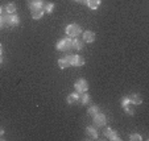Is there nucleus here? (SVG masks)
<instances>
[{
    "mask_svg": "<svg viewBox=\"0 0 149 141\" xmlns=\"http://www.w3.org/2000/svg\"><path fill=\"white\" fill-rule=\"evenodd\" d=\"M3 135H4V129H1V128H0V137H1Z\"/></svg>",
    "mask_w": 149,
    "mask_h": 141,
    "instance_id": "nucleus-25",
    "label": "nucleus"
},
{
    "mask_svg": "<svg viewBox=\"0 0 149 141\" xmlns=\"http://www.w3.org/2000/svg\"><path fill=\"white\" fill-rule=\"evenodd\" d=\"M74 1H78V3H79V0H74Z\"/></svg>",
    "mask_w": 149,
    "mask_h": 141,
    "instance_id": "nucleus-30",
    "label": "nucleus"
},
{
    "mask_svg": "<svg viewBox=\"0 0 149 141\" xmlns=\"http://www.w3.org/2000/svg\"><path fill=\"white\" fill-rule=\"evenodd\" d=\"M19 23H20V19L16 13L9 15V26H16L19 25Z\"/></svg>",
    "mask_w": 149,
    "mask_h": 141,
    "instance_id": "nucleus-12",
    "label": "nucleus"
},
{
    "mask_svg": "<svg viewBox=\"0 0 149 141\" xmlns=\"http://www.w3.org/2000/svg\"><path fill=\"white\" fill-rule=\"evenodd\" d=\"M94 123H95L96 125H104L106 123H107V117L103 115V113H100V112H98V113H95L94 115Z\"/></svg>",
    "mask_w": 149,
    "mask_h": 141,
    "instance_id": "nucleus-5",
    "label": "nucleus"
},
{
    "mask_svg": "<svg viewBox=\"0 0 149 141\" xmlns=\"http://www.w3.org/2000/svg\"><path fill=\"white\" fill-rule=\"evenodd\" d=\"M71 58H73V56H66L65 58L59 59L58 61L59 69H66V67H69V66H71Z\"/></svg>",
    "mask_w": 149,
    "mask_h": 141,
    "instance_id": "nucleus-6",
    "label": "nucleus"
},
{
    "mask_svg": "<svg viewBox=\"0 0 149 141\" xmlns=\"http://www.w3.org/2000/svg\"><path fill=\"white\" fill-rule=\"evenodd\" d=\"M74 86H75L77 92H79V94L87 92V90H88V83H87V81H86V79H78Z\"/></svg>",
    "mask_w": 149,
    "mask_h": 141,
    "instance_id": "nucleus-3",
    "label": "nucleus"
},
{
    "mask_svg": "<svg viewBox=\"0 0 149 141\" xmlns=\"http://www.w3.org/2000/svg\"><path fill=\"white\" fill-rule=\"evenodd\" d=\"M28 6H29V8L44 6V0H28Z\"/></svg>",
    "mask_w": 149,
    "mask_h": 141,
    "instance_id": "nucleus-16",
    "label": "nucleus"
},
{
    "mask_svg": "<svg viewBox=\"0 0 149 141\" xmlns=\"http://www.w3.org/2000/svg\"><path fill=\"white\" fill-rule=\"evenodd\" d=\"M123 108H124V111H125L128 115H133V113H135V110H133V107L131 106V103L128 106H125V107H123Z\"/></svg>",
    "mask_w": 149,
    "mask_h": 141,
    "instance_id": "nucleus-20",
    "label": "nucleus"
},
{
    "mask_svg": "<svg viewBox=\"0 0 149 141\" xmlns=\"http://www.w3.org/2000/svg\"><path fill=\"white\" fill-rule=\"evenodd\" d=\"M1 63H3V57L0 56V65H1Z\"/></svg>",
    "mask_w": 149,
    "mask_h": 141,
    "instance_id": "nucleus-28",
    "label": "nucleus"
},
{
    "mask_svg": "<svg viewBox=\"0 0 149 141\" xmlns=\"http://www.w3.org/2000/svg\"><path fill=\"white\" fill-rule=\"evenodd\" d=\"M6 12H7V13H9V15L15 13V12H16V4H15V3H9V4H7V7H6Z\"/></svg>",
    "mask_w": 149,
    "mask_h": 141,
    "instance_id": "nucleus-18",
    "label": "nucleus"
},
{
    "mask_svg": "<svg viewBox=\"0 0 149 141\" xmlns=\"http://www.w3.org/2000/svg\"><path fill=\"white\" fill-rule=\"evenodd\" d=\"M130 98H128V96H125V98H123L121 99V106H123V107H125V106H128L130 104Z\"/></svg>",
    "mask_w": 149,
    "mask_h": 141,
    "instance_id": "nucleus-23",
    "label": "nucleus"
},
{
    "mask_svg": "<svg viewBox=\"0 0 149 141\" xmlns=\"http://www.w3.org/2000/svg\"><path fill=\"white\" fill-rule=\"evenodd\" d=\"M79 3H82V4H86V3H87V0H79Z\"/></svg>",
    "mask_w": 149,
    "mask_h": 141,
    "instance_id": "nucleus-26",
    "label": "nucleus"
},
{
    "mask_svg": "<svg viewBox=\"0 0 149 141\" xmlns=\"http://www.w3.org/2000/svg\"><path fill=\"white\" fill-rule=\"evenodd\" d=\"M81 32H82L81 26L77 25V24H70V25L66 26V33H68L70 37H74V38L78 37L79 34H81Z\"/></svg>",
    "mask_w": 149,
    "mask_h": 141,
    "instance_id": "nucleus-2",
    "label": "nucleus"
},
{
    "mask_svg": "<svg viewBox=\"0 0 149 141\" xmlns=\"http://www.w3.org/2000/svg\"><path fill=\"white\" fill-rule=\"evenodd\" d=\"M4 13H6V9H4L3 7H0V16H3Z\"/></svg>",
    "mask_w": 149,
    "mask_h": 141,
    "instance_id": "nucleus-24",
    "label": "nucleus"
},
{
    "mask_svg": "<svg viewBox=\"0 0 149 141\" xmlns=\"http://www.w3.org/2000/svg\"><path fill=\"white\" fill-rule=\"evenodd\" d=\"M84 65V58L82 56H73L71 58V66H75V67H79V66Z\"/></svg>",
    "mask_w": 149,
    "mask_h": 141,
    "instance_id": "nucleus-8",
    "label": "nucleus"
},
{
    "mask_svg": "<svg viewBox=\"0 0 149 141\" xmlns=\"http://www.w3.org/2000/svg\"><path fill=\"white\" fill-rule=\"evenodd\" d=\"M103 133H104V136H106V137H108L110 140H113V141H119V140H120V137L118 136V133H116L113 129H111V128H106Z\"/></svg>",
    "mask_w": 149,
    "mask_h": 141,
    "instance_id": "nucleus-7",
    "label": "nucleus"
},
{
    "mask_svg": "<svg viewBox=\"0 0 149 141\" xmlns=\"http://www.w3.org/2000/svg\"><path fill=\"white\" fill-rule=\"evenodd\" d=\"M130 138H131L132 141H140L143 137H141V136L139 135V133H133V135H131V136H130Z\"/></svg>",
    "mask_w": 149,
    "mask_h": 141,
    "instance_id": "nucleus-22",
    "label": "nucleus"
},
{
    "mask_svg": "<svg viewBox=\"0 0 149 141\" xmlns=\"http://www.w3.org/2000/svg\"><path fill=\"white\" fill-rule=\"evenodd\" d=\"M0 28H1V16H0Z\"/></svg>",
    "mask_w": 149,
    "mask_h": 141,
    "instance_id": "nucleus-29",
    "label": "nucleus"
},
{
    "mask_svg": "<svg viewBox=\"0 0 149 141\" xmlns=\"http://www.w3.org/2000/svg\"><path fill=\"white\" fill-rule=\"evenodd\" d=\"M71 48H73V46H71L70 38H62V40H59L58 44H57V49H58L59 51H68V50H70Z\"/></svg>",
    "mask_w": 149,
    "mask_h": 141,
    "instance_id": "nucleus-1",
    "label": "nucleus"
},
{
    "mask_svg": "<svg viewBox=\"0 0 149 141\" xmlns=\"http://www.w3.org/2000/svg\"><path fill=\"white\" fill-rule=\"evenodd\" d=\"M1 53H3V46H1V44H0V56H1Z\"/></svg>",
    "mask_w": 149,
    "mask_h": 141,
    "instance_id": "nucleus-27",
    "label": "nucleus"
},
{
    "mask_svg": "<svg viewBox=\"0 0 149 141\" xmlns=\"http://www.w3.org/2000/svg\"><path fill=\"white\" fill-rule=\"evenodd\" d=\"M94 40H95V34H94V32L86 31L83 33V41H84V42L91 44V42H94Z\"/></svg>",
    "mask_w": 149,
    "mask_h": 141,
    "instance_id": "nucleus-9",
    "label": "nucleus"
},
{
    "mask_svg": "<svg viewBox=\"0 0 149 141\" xmlns=\"http://www.w3.org/2000/svg\"><path fill=\"white\" fill-rule=\"evenodd\" d=\"M54 7L56 6H54L53 3H46L45 7H44V11H45L46 13H52V12L54 11Z\"/></svg>",
    "mask_w": 149,
    "mask_h": 141,
    "instance_id": "nucleus-19",
    "label": "nucleus"
},
{
    "mask_svg": "<svg viewBox=\"0 0 149 141\" xmlns=\"http://www.w3.org/2000/svg\"><path fill=\"white\" fill-rule=\"evenodd\" d=\"M86 135H87L90 138H93V140L98 138V132H96V129H95V128H93V127H87V128H86Z\"/></svg>",
    "mask_w": 149,
    "mask_h": 141,
    "instance_id": "nucleus-11",
    "label": "nucleus"
},
{
    "mask_svg": "<svg viewBox=\"0 0 149 141\" xmlns=\"http://www.w3.org/2000/svg\"><path fill=\"white\" fill-rule=\"evenodd\" d=\"M71 46H73L75 50H81L82 48H83V42H82L79 38H74V40H71Z\"/></svg>",
    "mask_w": 149,
    "mask_h": 141,
    "instance_id": "nucleus-13",
    "label": "nucleus"
},
{
    "mask_svg": "<svg viewBox=\"0 0 149 141\" xmlns=\"http://www.w3.org/2000/svg\"><path fill=\"white\" fill-rule=\"evenodd\" d=\"M86 4H87L88 8H91V9H98L99 6H100V0H87Z\"/></svg>",
    "mask_w": 149,
    "mask_h": 141,
    "instance_id": "nucleus-14",
    "label": "nucleus"
},
{
    "mask_svg": "<svg viewBox=\"0 0 149 141\" xmlns=\"http://www.w3.org/2000/svg\"><path fill=\"white\" fill-rule=\"evenodd\" d=\"M78 102L82 103V104H88L90 103V95H87L86 92H84V95H79Z\"/></svg>",
    "mask_w": 149,
    "mask_h": 141,
    "instance_id": "nucleus-17",
    "label": "nucleus"
},
{
    "mask_svg": "<svg viewBox=\"0 0 149 141\" xmlns=\"http://www.w3.org/2000/svg\"><path fill=\"white\" fill-rule=\"evenodd\" d=\"M32 11V17H33L34 20H38L41 19L42 16H44V6H40V7H34V8H31Z\"/></svg>",
    "mask_w": 149,
    "mask_h": 141,
    "instance_id": "nucleus-4",
    "label": "nucleus"
},
{
    "mask_svg": "<svg viewBox=\"0 0 149 141\" xmlns=\"http://www.w3.org/2000/svg\"><path fill=\"white\" fill-rule=\"evenodd\" d=\"M130 102H131V104L140 106L141 103H143V99H141V96L139 95V94H132V95L130 96Z\"/></svg>",
    "mask_w": 149,
    "mask_h": 141,
    "instance_id": "nucleus-10",
    "label": "nucleus"
},
{
    "mask_svg": "<svg viewBox=\"0 0 149 141\" xmlns=\"http://www.w3.org/2000/svg\"><path fill=\"white\" fill-rule=\"evenodd\" d=\"M78 99H79V94L78 92H73V94H70V95L68 96V103L69 104H73V103L78 102Z\"/></svg>",
    "mask_w": 149,
    "mask_h": 141,
    "instance_id": "nucleus-15",
    "label": "nucleus"
},
{
    "mask_svg": "<svg viewBox=\"0 0 149 141\" xmlns=\"http://www.w3.org/2000/svg\"><path fill=\"white\" fill-rule=\"evenodd\" d=\"M98 112H99V108L96 107V106H91V107L88 108V115H91V116H94Z\"/></svg>",
    "mask_w": 149,
    "mask_h": 141,
    "instance_id": "nucleus-21",
    "label": "nucleus"
}]
</instances>
